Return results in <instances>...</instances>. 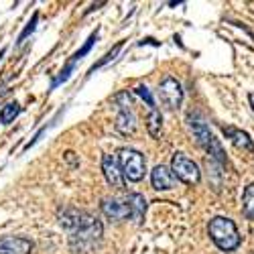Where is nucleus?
Segmentation results:
<instances>
[{
	"mask_svg": "<svg viewBox=\"0 0 254 254\" xmlns=\"http://www.w3.org/2000/svg\"><path fill=\"white\" fill-rule=\"evenodd\" d=\"M207 234L209 240L216 244L218 250L230 254V252H236L242 244V236L238 232L236 222L228 218V216H214L207 224Z\"/></svg>",
	"mask_w": 254,
	"mask_h": 254,
	"instance_id": "obj_1",
	"label": "nucleus"
},
{
	"mask_svg": "<svg viewBox=\"0 0 254 254\" xmlns=\"http://www.w3.org/2000/svg\"><path fill=\"white\" fill-rule=\"evenodd\" d=\"M189 130H191V134H193L195 142H197V144L201 146V149H203L211 159H214L216 163H220L222 167H224V165H228V157H226V153H224V149H222L220 140H218L214 134H211L209 126H207L203 120L189 116Z\"/></svg>",
	"mask_w": 254,
	"mask_h": 254,
	"instance_id": "obj_2",
	"label": "nucleus"
},
{
	"mask_svg": "<svg viewBox=\"0 0 254 254\" xmlns=\"http://www.w3.org/2000/svg\"><path fill=\"white\" fill-rule=\"evenodd\" d=\"M102 234H104L102 222L96 216L88 214V211H83L79 226L75 228V232H71V248L83 250L86 246H92V244L100 242Z\"/></svg>",
	"mask_w": 254,
	"mask_h": 254,
	"instance_id": "obj_3",
	"label": "nucleus"
},
{
	"mask_svg": "<svg viewBox=\"0 0 254 254\" xmlns=\"http://www.w3.org/2000/svg\"><path fill=\"white\" fill-rule=\"evenodd\" d=\"M118 163H120V169H122V175L126 181L130 183H138L144 173H146V159L140 151L136 149H120L118 151Z\"/></svg>",
	"mask_w": 254,
	"mask_h": 254,
	"instance_id": "obj_4",
	"label": "nucleus"
},
{
	"mask_svg": "<svg viewBox=\"0 0 254 254\" xmlns=\"http://www.w3.org/2000/svg\"><path fill=\"white\" fill-rule=\"evenodd\" d=\"M171 171L173 175L185 183V185H199L201 181V171L193 159H189L185 153H173V159H171Z\"/></svg>",
	"mask_w": 254,
	"mask_h": 254,
	"instance_id": "obj_5",
	"label": "nucleus"
},
{
	"mask_svg": "<svg viewBox=\"0 0 254 254\" xmlns=\"http://www.w3.org/2000/svg\"><path fill=\"white\" fill-rule=\"evenodd\" d=\"M114 102L118 104V116H116V130L124 136H130L136 130V118L130 108V94L128 92H120L114 96Z\"/></svg>",
	"mask_w": 254,
	"mask_h": 254,
	"instance_id": "obj_6",
	"label": "nucleus"
},
{
	"mask_svg": "<svg viewBox=\"0 0 254 254\" xmlns=\"http://www.w3.org/2000/svg\"><path fill=\"white\" fill-rule=\"evenodd\" d=\"M159 98L169 110H177L183 102V88L173 75H165L159 83Z\"/></svg>",
	"mask_w": 254,
	"mask_h": 254,
	"instance_id": "obj_7",
	"label": "nucleus"
},
{
	"mask_svg": "<svg viewBox=\"0 0 254 254\" xmlns=\"http://www.w3.org/2000/svg\"><path fill=\"white\" fill-rule=\"evenodd\" d=\"M102 214L110 222H124L132 218V209L126 199H116V197H104L102 199Z\"/></svg>",
	"mask_w": 254,
	"mask_h": 254,
	"instance_id": "obj_8",
	"label": "nucleus"
},
{
	"mask_svg": "<svg viewBox=\"0 0 254 254\" xmlns=\"http://www.w3.org/2000/svg\"><path fill=\"white\" fill-rule=\"evenodd\" d=\"M102 173H104L106 181H108V185L112 189H118V191L124 189L126 179L122 175V169H120V163H118L116 157H112V155H104L102 157Z\"/></svg>",
	"mask_w": 254,
	"mask_h": 254,
	"instance_id": "obj_9",
	"label": "nucleus"
},
{
	"mask_svg": "<svg viewBox=\"0 0 254 254\" xmlns=\"http://www.w3.org/2000/svg\"><path fill=\"white\" fill-rule=\"evenodd\" d=\"M35 244L23 236H0V254H31Z\"/></svg>",
	"mask_w": 254,
	"mask_h": 254,
	"instance_id": "obj_10",
	"label": "nucleus"
},
{
	"mask_svg": "<svg viewBox=\"0 0 254 254\" xmlns=\"http://www.w3.org/2000/svg\"><path fill=\"white\" fill-rule=\"evenodd\" d=\"M177 177L173 175L171 167H165V165H157L153 171H151V185L157 191H169V189L175 187Z\"/></svg>",
	"mask_w": 254,
	"mask_h": 254,
	"instance_id": "obj_11",
	"label": "nucleus"
},
{
	"mask_svg": "<svg viewBox=\"0 0 254 254\" xmlns=\"http://www.w3.org/2000/svg\"><path fill=\"white\" fill-rule=\"evenodd\" d=\"M224 136L236 146L238 151H246V153H254V140L250 138V134L242 128H236V126H222Z\"/></svg>",
	"mask_w": 254,
	"mask_h": 254,
	"instance_id": "obj_12",
	"label": "nucleus"
},
{
	"mask_svg": "<svg viewBox=\"0 0 254 254\" xmlns=\"http://www.w3.org/2000/svg\"><path fill=\"white\" fill-rule=\"evenodd\" d=\"M81 216H83V211H79L75 207H63L59 211V224H61V228H65L67 232H75V228L81 222Z\"/></svg>",
	"mask_w": 254,
	"mask_h": 254,
	"instance_id": "obj_13",
	"label": "nucleus"
},
{
	"mask_svg": "<svg viewBox=\"0 0 254 254\" xmlns=\"http://www.w3.org/2000/svg\"><path fill=\"white\" fill-rule=\"evenodd\" d=\"M126 201H128L130 209H132V220H136L138 224L144 222V214H146V199L140 193H128L126 195Z\"/></svg>",
	"mask_w": 254,
	"mask_h": 254,
	"instance_id": "obj_14",
	"label": "nucleus"
},
{
	"mask_svg": "<svg viewBox=\"0 0 254 254\" xmlns=\"http://www.w3.org/2000/svg\"><path fill=\"white\" fill-rule=\"evenodd\" d=\"M242 216L254 222V181H250L242 191Z\"/></svg>",
	"mask_w": 254,
	"mask_h": 254,
	"instance_id": "obj_15",
	"label": "nucleus"
},
{
	"mask_svg": "<svg viewBox=\"0 0 254 254\" xmlns=\"http://www.w3.org/2000/svg\"><path fill=\"white\" fill-rule=\"evenodd\" d=\"M146 130H149V134L153 138H161V134H163V116L157 108L149 110V116H146Z\"/></svg>",
	"mask_w": 254,
	"mask_h": 254,
	"instance_id": "obj_16",
	"label": "nucleus"
},
{
	"mask_svg": "<svg viewBox=\"0 0 254 254\" xmlns=\"http://www.w3.org/2000/svg\"><path fill=\"white\" fill-rule=\"evenodd\" d=\"M20 114V104L18 102H8L2 106V110H0V122L2 124H10L14 122V118Z\"/></svg>",
	"mask_w": 254,
	"mask_h": 254,
	"instance_id": "obj_17",
	"label": "nucleus"
},
{
	"mask_svg": "<svg viewBox=\"0 0 254 254\" xmlns=\"http://www.w3.org/2000/svg\"><path fill=\"white\" fill-rule=\"evenodd\" d=\"M77 61H79V59H77L75 55H71V59L65 63V67H63V69L59 71V75H57V77L51 81V90H55L57 86H61L63 81H67V79H69V75H71V71L75 69V63H77Z\"/></svg>",
	"mask_w": 254,
	"mask_h": 254,
	"instance_id": "obj_18",
	"label": "nucleus"
},
{
	"mask_svg": "<svg viewBox=\"0 0 254 254\" xmlns=\"http://www.w3.org/2000/svg\"><path fill=\"white\" fill-rule=\"evenodd\" d=\"M122 45H124V41H118V43L114 45V49H110L108 53H106V55H104V57H102V59H100V61L96 63V65H92V69H90V73H94L96 69H100L102 65H106V63H110V61H112V59H114V57H116V55L120 53V49H122Z\"/></svg>",
	"mask_w": 254,
	"mask_h": 254,
	"instance_id": "obj_19",
	"label": "nucleus"
},
{
	"mask_svg": "<svg viewBox=\"0 0 254 254\" xmlns=\"http://www.w3.org/2000/svg\"><path fill=\"white\" fill-rule=\"evenodd\" d=\"M134 94H136V96H140V98L146 102V106H149L151 110H155V108H157V106H155V98H153L151 90L146 88V86H142V83H140V86H136V88H134Z\"/></svg>",
	"mask_w": 254,
	"mask_h": 254,
	"instance_id": "obj_20",
	"label": "nucleus"
},
{
	"mask_svg": "<svg viewBox=\"0 0 254 254\" xmlns=\"http://www.w3.org/2000/svg\"><path fill=\"white\" fill-rule=\"evenodd\" d=\"M37 20H39V12H35V14H33V18L29 20V23H27V27H25V31L18 35V41H16L18 45H23L25 41H27V37H29V35H31V33L37 29Z\"/></svg>",
	"mask_w": 254,
	"mask_h": 254,
	"instance_id": "obj_21",
	"label": "nucleus"
},
{
	"mask_svg": "<svg viewBox=\"0 0 254 254\" xmlns=\"http://www.w3.org/2000/svg\"><path fill=\"white\" fill-rule=\"evenodd\" d=\"M104 4H106V2H98V4H92V6H90V8L86 10V14H90V12H94V10H98V8H100V6H104Z\"/></svg>",
	"mask_w": 254,
	"mask_h": 254,
	"instance_id": "obj_22",
	"label": "nucleus"
},
{
	"mask_svg": "<svg viewBox=\"0 0 254 254\" xmlns=\"http://www.w3.org/2000/svg\"><path fill=\"white\" fill-rule=\"evenodd\" d=\"M248 104H250V108L254 112V92H248Z\"/></svg>",
	"mask_w": 254,
	"mask_h": 254,
	"instance_id": "obj_23",
	"label": "nucleus"
},
{
	"mask_svg": "<svg viewBox=\"0 0 254 254\" xmlns=\"http://www.w3.org/2000/svg\"><path fill=\"white\" fill-rule=\"evenodd\" d=\"M6 53V49H0V59H2V55Z\"/></svg>",
	"mask_w": 254,
	"mask_h": 254,
	"instance_id": "obj_24",
	"label": "nucleus"
}]
</instances>
